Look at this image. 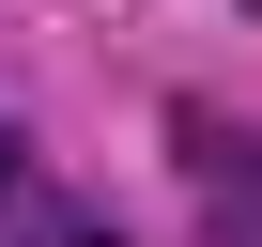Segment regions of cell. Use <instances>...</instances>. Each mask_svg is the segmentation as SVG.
<instances>
[{"instance_id":"6da1fadb","label":"cell","mask_w":262,"mask_h":247,"mask_svg":"<svg viewBox=\"0 0 262 247\" xmlns=\"http://www.w3.org/2000/svg\"><path fill=\"white\" fill-rule=\"evenodd\" d=\"M170 155L216 186V247H247V232H262V139L216 123V108H170Z\"/></svg>"},{"instance_id":"7a4b0ae2","label":"cell","mask_w":262,"mask_h":247,"mask_svg":"<svg viewBox=\"0 0 262 247\" xmlns=\"http://www.w3.org/2000/svg\"><path fill=\"white\" fill-rule=\"evenodd\" d=\"M247 16H262V0H247Z\"/></svg>"}]
</instances>
